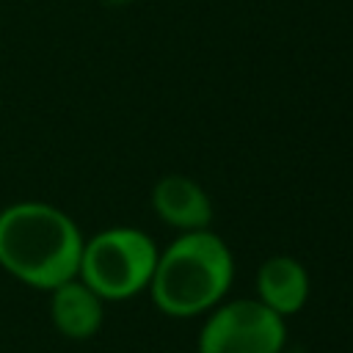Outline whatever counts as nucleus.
Masks as SVG:
<instances>
[{
    "label": "nucleus",
    "instance_id": "nucleus-2",
    "mask_svg": "<svg viewBox=\"0 0 353 353\" xmlns=\"http://www.w3.org/2000/svg\"><path fill=\"white\" fill-rule=\"evenodd\" d=\"M232 279L234 259L221 234L182 232L157 254L149 295L168 317H199L226 298Z\"/></svg>",
    "mask_w": 353,
    "mask_h": 353
},
{
    "label": "nucleus",
    "instance_id": "nucleus-3",
    "mask_svg": "<svg viewBox=\"0 0 353 353\" xmlns=\"http://www.w3.org/2000/svg\"><path fill=\"white\" fill-rule=\"evenodd\" d=\"M160 248L132 226H113L83 243L77 279L102 301H127L149 290Z\"/></svg>",
    "mask_w": 353,
    "mask_h": 353
},
{
    "label": "nucleus",
    "instance_id": "nucleus-5",
    "mask_svg": "<svg viewBox=\"0 0 353 353\" xmlns=\"http://www.w3.org/2000/svg\"><path fill=\"white\" fill-rule=\"evenodd\" d=\"M152 210L157 218L182 232L210 229L212 223V199L210 193L185 174H165L152 188Z\"/></svg>",
    "mask_w": 353,
    "mask_h": 353
},
{
    "label": "nucleus",
    "instance_id": "nucleus-4",
    "mask_svg": "<svg viewBox=\"0 0 353 353\" xmlns=\"http://www.w3.org/2000/svg\"><path fill=\"white\" fill-rule=\"evenodd\" d=\"M287 323L256 298L221 301L199 331V353H281Z\"/></svg>",
    "mask_w": 353,
    "mask_h": 353
},
{
    "label": "nucleus",
    "instance_id": "nucleus-6",
    "mask_svg": "<svg viewBox=\"0 0 353 353\" xmlns=\"http://www.w3.org/2000/svg\"><path fill=\"white\" fill-rule=\"evenodd\" d=\"M256 301L265 303L279 317L298 314L309 301V273L306 268L287 254L268 256L256 270Z\"/></svg>",
    "mask_w": 353,
    "mask_h": 353
},
{
    "label": "nucleus",
    "instance_id": "nucleus-1",
    "mask_svg": "<svg viewBox=\"0 0 353 353\" xmlns=\"http://www.w3.org/2000/svg\"><path fill=\"white\" fill-rule=\"evenodd\" d=\"M83 234L58 207L19 201L0 212V268L36 290H55L77 276Z\"/></svg>",
    "mask_w": 353,
    "mask_h": 353
},
{
    "label": "nucleus",
    "instance_id": "nucleus-7",
    "mask_svg": "<svg viewBox=\"0 0 353 353\" xmlns=\"http://www.w3.org/2000/svg\"><path fill=\"white\" fill-rule=\"evenodd\" d=\"M50 320L66 339H91L102 328L105 301L77 276L50 290Z\"/></svg>",
    "mask_w": 353,
    "mask_h": 353
},
{
    "label": "nucleus",
    "instance_id": "nucleus-8",
    "mask_svg": "<svg viewBox=\"0 0 353 353\" xmlns=\"http://www.w3.org/2000/svg\"><path fill=\"white\" fill-rule=\"evenodd\" d=\"M105 3H113V6H121V3H130V0H105Z\"/></svg>",
    "mask_w": 353,
    "mask_h": 353
}]
</instances>
